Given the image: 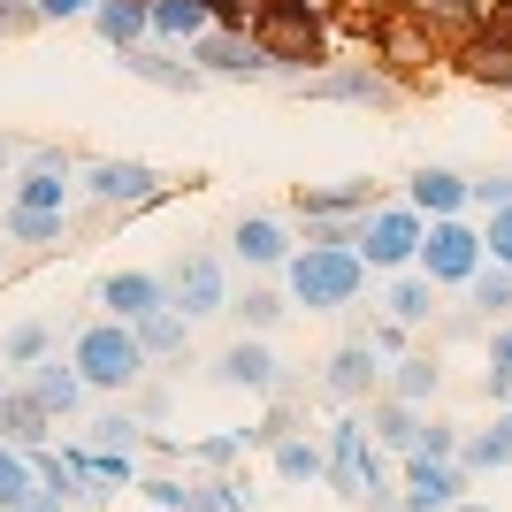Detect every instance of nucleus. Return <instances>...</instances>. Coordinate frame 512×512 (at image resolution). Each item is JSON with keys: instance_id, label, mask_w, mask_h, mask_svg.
Returning a JSON list of instances; mask_svg holds the SVG:
<instances>
[{"instance_id": "nucleus-47", "label": "nucleus", "mask_w": 512, "mask_h": 512, "mask_svg": "<svg viewBox=\"0 0 512 512\" xmlns=\"http://www.w3.org/2000/svg\"><path fill=\"white\" fill-rule=\"evenodd\" d=\"M31 23H39L31 0H0V39H16V31H31Z\"/></svg>"}, {"instance_id": "nucleus-18", "label": "nucleus", "mask_w": 512, "mask_h": 512, "mask_svg": "<svg viewBox=\"0 0 512 512\" xmlns=\"http://www.w3.org/2000/svg\"><path fill=\"white\" fill-rule=\"evenodd\" d=\"M92 306H100L107 321H146L153 306H169V283L153 276V268H115V276H100Z\"/></svg>"}, {"instance_id": "nucleus-20", "label": "nucleus", "mask_w": 512, "mask_h": 512, "mask_svg": "<svg viewBox=\"0 0 512 512\" xmlns=\"http://www.w3.org/2000/svg\"><path fill=\"white\" fill-rule=\"evenodd\" d=\"M367 436H375V444L390 451V459H413V451H421V428H428V406H406V398H390V390H375V398H367Z\"/></svg>"}, {"instance_id": "nucleus-15", "label": "nucleus", "mask_w": 512, "mask_h": 512, "mask_svg": "<svg viewBox=\"0 0 512 512\" xmlns=\"http://www.w3.org/2000/svg\"><path fill=\"white\" fill-rule=\"evenodd\" d=\"M321 390H329L337 406H367V398L383 390V352L367 337H344L337 352H329V367H321Z\"/></svg>"}, {"instance_id": "nucleus-11", "label": "nucleus", "mask_w": 512, "mask_h": 512, "mask_svg": "<svg viewBox=\"0 0 512 512\" xmlns=\"http://www.w3.org/2000/svg\"><path fill=\"white\" fill-rule=\"evenodd\" d=\"M467 497V467L459 459H398V505L406 512H451Z\"/></svg>"}, {"instance_id": "nucleus-12", "label": "nucleus", "mask_w": 512, "mask_h": 512, "mask_svg": "<svg viewBox=\"0 0 512 512\" xmlns=\"http://www.w3.org/2000/svg\"><path fill=\"white\" fill-rule=\"evenodd\" d=\"M375 459V436H367V413L360 406H344L337 421H329V444H321V482L337 497L360 490V467Z\"/></svg>"}, {"instance_id": "nucleus-23", "label": "nucleus", "mask_w": 512, "mask_h": 512, "mask_svg": "<svg viewBox=\"0 0 512 512\" xmlns=\"http://www.w3.org/2000/svg\"><path fill=\"white\" fill-rule=\"evenodd\" d=\"M23 390H31V398H39V406L54 413V421H69V413H77V406L92 398V390H85V375H77V367H69L62 352L31 367V375H23Z\"/></svg>"}, {"instance_id": "nucleus-50", "label": "nucleus", "mask_w": 512, "mask_h": 512, "mask_svg": "<svg viewBox=\"0 0 512 512\" xmlns=\"http://www.w3.org/2000/svg\"><path fill=\"white\" fill-rule=\"evenodd\" d=\"M482 23H490V31H505V39H512V0H490V8H482Z\"/></svg>"}, {"instance_id": "nucleus-25", "label": "nucleus", "mask_w": 512, "mask_h": 512, "mask_svg": "<svg viewBox=\"0 0 512 512\" xmlns=\"http://www.w3.org/2000/svg\"><path fill=\"white\" fill-rule=\"evenodd\" d=\"M69 192H77V176L69 169H31L23 161L16 184H8V207H31V214H69Z\"/></svg>"}, {"instance_id": "nucleus-7", "label": "nucleus", "mask_w": 512, "mask_h": 512, "mask_svg": "<svg viewBox=\"0 0 512 512\" xmlns=\"http://www.w3.org/2000/svg\"><path fill=\"white\" fill-rule=\"evenodd\" d=\"M77 192L107 214H138V207H161L169 199V176L153 169V161H85L77 169Z\"/></svg>"}, {"instance_id": "nucleus-38", "label": "nucleus", "mask_w": 512, "mask_h": 512, "mask_svg": "<svg viewBox=\"0 0 512 512\" xmlns=\"http://www.w3.org/2000/svg\"><path fill=\"white\" fill-rule=\"evenodd\" d=\"M230 314L245 321V337H268V329L291 314V299H283V291H245V299H237V291H230Z\"/></svg>"}, {"instance_id": "nucleus-39", "label": "nucleus", "mask_w": 512, "mask_h": 512, "mask_svg": "<svg viewBox=\"0 0 512 512\" xmlns=\"http://www.w3.org/2000/svg\"><path fill=\"white\" fill-rule=\"evenodd\" d=\"M153 444H169V436H153ZM176 459H192V467H230V459H245V428L237 436H199V444H169Z\"/></svg>"}, {"instance_id": "nucleus-27", "label": "nucleus", "mask_w": 512, "mask_h": 512, "mask_svg": "<svg viewBox=\"0 0 512 512\" xmlns=\"http://www.w3.org/2000/svg\"><path fill=\"white\" fill-rule=\"evenodd\" d=\"M0 436H8V444H23V451H39L46 436H54V413H46L23 383H8V398H0Z\"/></svg>"}, {"instance_id": "nucleus-48", "label": "nucleus", "mask_w": 512, "mask_h": 512, "mask_svg": "<svg viewBox=\"0 0 512 512\" xmlns=\"http://www.w3.org/2000/svg\"><path fill=\"white\" fill-rule=\"evenodd\" d=\"M23 512H77V497H69V490H31Z\"/></svg>"}, {"instance_id": "nucleus-14", "label": "nucleus", "mask_w": 512, "mask_h": 512, "mask_svg": "<svg viewBox=\"0 0 512 512\" xmlns=\"http://www.w3.org/2000/svg\"><path fill=\"white\" fill-rule=\"evenodd\" d=\"M230 253L260 276H283V260L299 253V230L283 222V214H237L230 222Z\"/></svg>"}, {"instance_id": "nucleus-36", "label": "nucleus", "mask_w": 512, "mask_h": 512, "mask_svg": "<svg viewBox=\"0 0 512 512\" xmlns=\"http://www.w3.org/2000/svg\"><path fill=\"white\" fill-rule=\"evenodd\" d=\"M467 306H474L482 321H505V314H512V268L482 260V268H474V283H467Z\"/></svg>"}, {"instance_id": "nucleus-41", "label": "nucleus", "mask_w": 512, "mask_h": 512, "mask_svg": "<svg viewBox=\"0 0 512 512\" xmlns=\"http://www.w3.org/2000/svg\"><path fill=\"white\" fill-rule=\"evenodd\" d=\"M482 260H497V268H512V207L482 214Z\"/></svg>"}, {"instance_id": "nucleus-2", "label": "nucleus", "mask_w": 512, "mask_h": 512, "mask_svg": "<svg viewBox=\"0 0 512 512\" xmlns=\"http://www.w3.org/2000/svg\"><path fill=\"white\" fill-rule=\"evenodd\" d=\"M360 291H367V260L352 245H299L283 260L291 314H344V306H360Z\"/></svg>"}, {"instance_id": "nucleus-30", "label": "nucleus", "mask_w": 512, "mask_h": 512, "mask_svg": "<svg viewBox=\"0 0 512 512\" xmlns=\"http://www.w3.org/2000/svg\"><path fill=\"white\" fill-rule=\"evenodd\" d=\"M92 31H100L107 46H115V54H130V46H146V0H100V8H92Z\"/></svg>"}, {"instance_id": "nucleus-26", "label": "nucleus", "mask_w": 512, "mask_h": 512, "mask_svg": "<svg viewBox=\"0 0 512 512\" xmlns=\"http://www.w3.org/2000/svg\"><path fill=\"white\" fill-rule=\"evenodd\" d=\"M436 306H444V291H436L421 268L390 276V291H383V314H390V321H406V329H428V321H436Z\"/></svg>"}, {"instance_id": "nucleus-22", "label": "nucleus", "mask_w": 512, "mask_h": 512, "mask_svg": "<svg viewBox=\"0 0 512 512\" xmlns=\"http://www.w3.org/2000/svg\"><path fill=\"white\" fill-rule=\"evenodd\" d=\"M130 337H138V352H146L153 367H184V352H192V321L176 314V306H153L146 321H130Z\"/></svg>"}, {"instance_id": "nucleus-54", "label": "nucleus", "mask_w": 512, "mask_h": 512, "mask_svg": "<svg viewBox=\"0 0 512 512\" xmlns=\"http://www.w3.org/2000/svg\"><path fill=\"white\" fill-rule=\"evenodd\" d=\"M77 512H100V505H77Z\"/></svg>"}, {"instance_id": "nucleus-45", "label": "nucleus", "mask_w": 512, "mask_h": 512, "mask_svg": "<svg viewBox=\"0 0 512 512\" xmlns=\"http://www.w3.org/2000/svg\"><path fill=\"white\" fill-rule=\"evenodd\" d=\"M31 8H39V23H92L100 0H31Z\"/></svg>"}, {"instance_id": "nucleus-29", "label": "nucleus", "mask_w": 512, "mask_h": 512, "mask_svg": "<svg viewBox=\"0 0 512 512\" xmlns=\"http://www.w3.org/2000/svg\"><path fill=\"white\" fill-rule=\"evenodd\" d=\"M54 352H62L54 321H8V329H0V367H23V375H31V367L54 360Z\"/></svg>"}, {"instance_id": "nucleus-40", "label": "nucleus", "mask_w": 512, "mask_h": 512, "mask_svg": "<svg viewBox=\"0 0 512 512\" xmlns=\"http://www.w3.org/2000/svg\"><path fill=\"white\" fill-rule=\"evenodd\" d=\"M276 474L283 482H321V444H306L299 428H291V436L276 444Z\"/></svg>"}, {"instance_id": "nucleus-32", "label": "nucleus", "mask_w": 512, "mask_h": 512, "mask_svg": "<svg viewBox=\"0 0 512 512\" xmlns=\"http://www.w3.org/2000/svg\"><path fill=\"white\" fill-rule=\"evenodd\" d=\"M482 398H490L497 413L512 406V321H497L490 344H482Z\"/></svg>"}, {"instance_id": "nucleus-16", "label": "nucleus", "mask_w": 512, "mask_h": 512, "mask_svg": "<svg viewBox=\"0 0 512 512\" xmlns=\"http://www.w3.org/2000/svg\"><path fill=\"white\" fill-rule=\"evenodd\" d=\"M184 54H192L199 77H245V85L276 77V69H268V54L253 46V31H207V39H192Z\"/></svg>"}, {"instance_id": "nucleus-42", "label": "nucleus", "mask_w": 512, "mask_h": 512, "mask_svg": "<svg viewBox=\"0 0 512 512\" xmlns=\"http://www.w3.org/2000/svg\"><path fill=\"white\" fill-rule=\"evenodd\" d=\"M360 337H367V344H375V352H383V367H390V360H398V352H413V329H406V321H390V314H383V321H367Z\"/></svg>"}, {"instance_id": "nucleus-35", "label": "nucleus", "mask_w": 512, "mask_h": 512, "mask_svg": "<svg viewBox=\"0 0 512 512\" xmlns=\"http://www.w3.org/2000/svg\"><path fill=\"white\" fill-rule=\"evenodd\" d=\"M85 444H92V451H138V444H146V421H138V413L115 398V406H107L100 421L85 428Z\"/></svg>"}, {"instance_id": "nucleus-28", "label": "nucleus", "mask_w": 512, "mask_h": 512, "mask_svg": "<svg viewBox=\"0 0 512 512\" xmlns=\"http://www.w3.org/2000/svg\"><path fill=\"white\" fill-rule=\"evenodd\" d=\"M383 390H390V398H406V406H428V398L444 390V367H436V352H398V360L383 367Z\"/></svg>"}, {"instance_id": "nucleus-17", "label": "nucleus", "mask_w": 512, "mask_h": 512, "mask_svg": "<svg viewBox=\"0 0 512 512\" xmlns=\"http://www.w3.org/2000/svg\"><path fill=\"white\" fill-rule=\"evenodd\" d=\"M375 199L383 192L367 176H352V184H291V222H360Z\"/></svg>"}, {"instance_id": "nucleus-51", "label": "nucleus", "mask_w": 512, "mask_h": 512, "mask_svg": "<svg viewBox=\"0 0 512 512\" xmlns=\"http://www.w3.org/2000/svg\"><path fill=\"white\" fill-rule=\"evenodd\" d=\"M16 153H23V146H16V138H8V130H0V169H8V161H16Z\"/></svg>"}, {"instance_id": "nucleus-6", "label": "nucleus", "mask_w": 512, "mask_h": 512, "mask_svg": "<svg viewBox=\"0 0 512 512\" xmlns=\"http://www.w3.org/2000/svg\"><path fill=\"white\" fill-rule=\"evenodd\" d=\"M436 291H467L474 268H482V222L467 214H444V222H428L421 230V260H413Z\"/></svg>"}, {"instance_id": "nucleus-13", "label": "nucleus", "mask_w": 512, "mask_h": 512, "mask_svg": "<svg viewBox=\"0 0 512 512\" xmlns=\"http://www.w3.org/2000/svg\"><path fill=\"white\" fill-rule=\"evenodd\" d=\"M69 474H77V505H107L115 490H138V451H92V444H62Z\"/></svg>"}, {"instance_id": "nucleus-9", "label": "nucleus", "mask_w": 512, "mask_h": 512, "mask_svg": "<svg viewBox=\"0 0 512 512\" xmlns=\"http://www.w3.org/2000/svg\"><path fill=\"white\" fill-rule=\"evenodd\" d=\"M207 375H214L222 390H245V398H283V390H291V375H283V360L268 352V337H237V344H222Z\"/></svg>"}, {"instance_id": "nucleus-46", "label": "nucleus", "mask_w": 512, "mask_h": 512, "mask_svg": "<svg viewBox=\"0 0 512 512\" xmlns=\"http://www.w3.org/2000/svg\"><path fill=\"white\" fill-rule=\"evenodd\" d=\"M421 459H459V428H451V421H428L421 428Z\"/></svg>"}, {"instance_id": "nucleus-33", "label": "nucleus", "mask_w": 512, "mask_h": 512, "mask_svg": "<svg viewBox=\"0 0 512 512\" xmlns=\"http://www.w3.org/2000/svg\"><path fill=\"white\" fill-rule=\"evenodd\" d=\"M0 237H8V245H31V253H46V245H62V237H69V214L8 207V214H0Z\"/></svg>"}, {"instance_id": "nucleus-21", "label": "nucleus", "mask_w": 512, "mask_h": 512, "mask_svg": "<svg viewBox=\"0 0 512 512\" xmlns=\"http://www.w3.org/2000/svg\"><path fill=\"white\" fill-rule=\"evenodd\" d=\"M451 62H459V77H474V85H490V92H512V39L505 31H474V39L451 46Z\"/></svg>"}, {"instance_id": "nucleus-52", "label": "nucleus", "mask_w": 512, "mask_h": 512, "mask_svg": "<svg viewBox=\"0 0 512 512\" xmlns=\"http://www.w3.org/2000/svg\"><path fill=\"white\" fill-rule=\"evenodd\" d=\"M451 512H490V505H474V497H459V505H451Z\"/></svg>"}, {"instance_id": "nucleus-5", "label": "nucleus", "mask_w": 512, "mask_h": 512, "mask_svg": "<svg viewBox=\"0 0 512 512\" xmlns=\"http://www.w3.org/2000/svg\"><path fill=\"white\" fill-rule=\"evenodd\" d=\"M421 214L406 199H375V207L352 222V253L367 260V276H406L413 260H421Z\"/></svg>"}, {"instance_id": "nucleus-43", "label": "nucleus", "mask_w": 512, "mask_h": 512, "mask_svg": "<svg viewBox=\"0 0 512 512\" xmlns=\"http://www.w3.org/2000/svg\"><path fill=\"white\" fill-rule=\"evenodd\" d=\"M184 490H192V482H176V474H138V497H146L153 512H184Z\"/></svg>"}, {"instance_id": "nucleus-44", "label": "nucleus", "mask_w": 512, "mask_h": 512, "mask_svg": "<svg viewBox=\"0 0 512 512\" xmlns=\"http://www.w3.org/2000/svg\"><path fill=\"white\" fill-rule=\"evenodd\" d=\"M474 207H482V214L512 207V169H497V176H474Z\"/></svg>"}, {"instance_id": "nucleus-10", "label": "nucleus", "mask_w": 512, "mask_h": 512, "mask_svg": "<svg viewBox=\"0 0 512 512\" xmlns=\"http://www.w3.org/2000/svg\"><path fill=\"white\" fill-rule=\"evenodd\" d=\"M299 100H314V107H398V85L375 62H344V69L299 77Z\"/></svg>"}, {"instance_id": "nucleus-37", "label": "nucleus", "mask_w": 512, "mask_h": 512, "mask_svg": "<svg viewBox=\"0 0 512 512\" xmlns=\"http://www.w3.org/2000/svg\"><path fill=\"white\" fill-rule=\"evenodd\" d=\"M31 490H39V474H31V451L0 436V512H23V505H31Z\"/></svg>"}, {"instance_id": "nucleus-19", "label": "nucleus", "mask_w": 512, "mask_h": 512, "mask_svg": "<svg viewBox=\"0 0 512 512\" xmlns=\"http://www.w3.org/2000/svg\"><path fill=\"white\" fill-rule=\"evenodd\" d=\"M406 207L421 214V222H444V214H474V176H459V169H413L406 176Z\"/></svg>"}, {"instance_id": "nucleus-1", "label": "nucleus", "mask_w": 512, "mask_h": 512, "mask_svg": "<svg viewBox=\"0 0 512 512\" xmlns=\"http://www.w3.org/2000/svg\"><path fill=\"white\" fill-rule=\"evenodd\" d=\"M253 46L268 54V69H306L314 77L329 54H337V23H329V0H253Z\"/></svg>"}, {"instance_id": "nucleus-49", "label": "nucleus", "mask_w": 512, "mask_h": 512, "mask_svg": "<svg viewBox=\"0 0 512 512\" xmlns=\"http://www.w3.org/2000/svg\"><path fill=\"white\" fill-rule=\"evenodd\" d=\"M130 413H138V421H161V413H169V390H146V383H138V406H130Z\"/></svg>"}, {"instance_id": "nucleus-34", "label": "nucleus", "mask_w": 512, "mask_h": 512, "mask_svg": "<svg viewBox=\"0 0 512 512\" xmlns=\"http://www.w3.org/2000/svg\"><path fill=\"white\" fill-rule=\"evenodd\" d=\"M459 467H467V474H497V467H512V428H505V421H490V428H474V436H459Z\"/></svg>"}, {"instance_id": "nucleus-3", "label": "nucleus", "mask_w": 512, "mask_h": 512, "mask_svg": "<svg viewBox=\"0 0 512 512\" xmlns=\"http://www.w3.org/2000/svg\"><path fill=\"white\" fill-rule=\"evenodd\" d=\"M69 367L85 375V390H100V398H130V390L153 375V360L138 352V337H130V321H107L92 314L77 337H69Z\"/></svg>"}, {"instance_id": "nucleus-24", "label": "nucleus", "mask_w": 512, "mask_h": 512, "mask_svg": "<svg viewBox=\"0 0 512 512\" xmlns=\"http://www.w3.org/2000/svg\"><path fill=\"white\" fill-rule=\"evenodd\" d=\"M146 39L153 46H192V39H207L214 31V16H207V0H146Z\"/></svg>"}, {"instance_id": "nucleus-4", "label": "nucleus", "mask_w": 512, "mask_h": 512, "mask_svg": "<svg viewBox=\"0 0 512 512\" xmlns=\"http://www.w3.org/2000/svg\"><path fill=\"white\" fill-rule=\"evenodd\" d=\"M367 54H375V69H383V77H390L398 92H406V85H428V77H436V62H451V54H444V39L428 31L421 0H413V8H390V16L375 23Z\"/></svg>"}, {"instance_id": "nucleus-8", "label": "nucleus", "mask_w": 512, "mask_h": 512, "mask_svg": "<svg viewBox=\"0 0 512 512\" xmlns=\"http://www.w3.org/2000/svg\"><path fill=\"white\" fill-rule=\"evenodd\" d=\"M161 283H169V306H176L184 321L230 314V268H222V253H184Z\"/></svg>"}, {"instance_id": "nucleus-31", "label": "nucleus", "mask_w": 512, "mask_h": 512, "mask_svg": "<svg viewBox=\"0 0 512 512\" xmlns=\"http://www.w3.org/2000/svg\"><path fill=\"white\" fill-rule=\"evenodd\" d=\"M123 69H130V77H146V85H161V92H199V69H192V62H169L153 39H146V46H130Z\"/></svg>"}, {"instance_id": "nucleus-53", "label": "nucleus", "mask_w": 512, "mask_h": 512, "mask_svg": "<svg viewBox=\"0 0 512 512\" xmlns=\"http://www.w3.org/2000/svg\"><path fill=\"white\" fill-rule=\"evenodd\" d=\"M497 421H505V428H512V406H505V413H497Z\"/></svg>"}]
</instances>
